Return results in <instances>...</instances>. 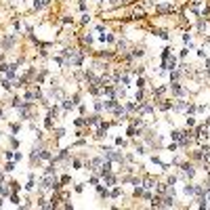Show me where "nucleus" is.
Segmentation results:
<instances>
[{
  "instance_id": "nucleus-1",
  "label": "nucleus",
  "mask_w": 210,
  "mask_h": 210,
  "mask_svg": "<svg viewBox=\"0 0 210 210\" xmlns=\"http://www.w3.org/2000/svg\"><path fill=\"white\" fill-rule=\"evenodd\" d=\"M15 40H17V36H6V38H2V48L8 51V48L15 44Z\"/></svg>"
},
{
  "instance_id": "nucleus-2",
  "label": "nucleus",
  "mask_w": 210,
  "mask_h": 210,
  "mask_svg": "<svg viewBox=\"0 0 210 210\" xmlns=\"http://www.w3.org/2000/svg\"><path fill=\"white\" fill-rule=\"evenodd\" d=\"M183 172H185V177H193V175H195L193 164H183Z\"/></svg>"
},
{
  "instance_id": "nucleus-3",
  "label": "nucleus",
  "mask_w": 210,
  "mask_h": 210,
  "mask_svg": "<svg viewBox=\"0 0 210 210\" xmlns=\"http://www.w3.org/2000/svg\"><path fill=\"white\" fill-rule=\"evenodd\" d=\"M109 170H111V164H109V162H105V164L101 166V175H107Z\"/></svg>"
},
{
  "instance_id": "nucleus-4",
  "label": "nucleus",
  "mask_w": 210,
  "mask_h": 210,
  "mask_svg": "<svg viewBox=\"0 0 210 210\" xmlns=\"http://www.w3.org/2000/svg\"><path fill=\"white\" fill-rule=\"evenodd\" d=\"M162 204H164V206H175V195H172V198H166Z\"/></svg>"
},
{
  "instance_id": "nucleus-5",
  "label": "nucleus",
  "mask_w": 210,
  "mask_h": 210,
  "mask_svg": "<svg viewBox=\"0 0 210 210\" xmlns=\"http://www.w3.org/2000/svg\"><path fill=\"white\" fill-rule=\"evenodd\" d=\"M172 92H175V95H183V92H185V90L181 88L179 84H172Z\"/></svg>"
},
{
  "instance_id": "nucleus-6",
  "label": "nucleus",
  "mask_w": 210,
  "mask_h": 210,
  "mask_svg": "<svg viewBox=\"0 0 210 210\" xmlns=\"http://www.w3.org/2000/svg\"><path fill=\"white\" fill-rule=\"evenodd\" d=\"M145 187H147V189L155 187V181H153V179H145Z\"/></svg>"
},
{
  "instance_id": "nucleus-7",
  "label": "nucleus",
  "mask_w": 210,
  "mask_h": 210,
  "mask_svg": "<svg viewBox=\"0 0 210 210\" xmlns=\"http://www.w3.org/2000/svg\"><path fill=\"white\" fill-rule=\"evenodd\" d=\"M118 51H122V53L126 51V42L124 40H118Z\"/></svg>"
},
{
  "instance_id": "nucleus-8",
  "label": "nucleus",
  "mask_w": 210,
  "mask_h": 210,
  "mask_svg": "<svg viewBox=\"0 0 210 210\" xmlns=\"http://www.w3.org/2000/svg\"><path fill=\"white\" fill-rule=\"evenodd\" d=\"M40 158H42V160H51V153H48V151H40Z\"/></svg>"
},
{
  "instance_id": "nucleus-9",
  "label": "nucleus",
  "mask_w": 210,
  "mask_h": 210,
  "mask_svg": "<svg viewBox=\"0 0 210 210\" xmlns=\"http://www.w3.org/2000/svg\"><path fill=\"white\" fill-rule=\"evenodd\" d=\"M185 193L191 195V193H193V185H187V187H185Z\"/></svg>"
},
{
  "instance_id": "nucleus-10",
  "label": "nucleus",
  "mask_w": 210,
  "mask_h": 210,
  "mask_svg": "<svg viewBox=\"0 0 210 210\" xmlns=\"http://www.w3.org/2000/svg\"><path fill=\"white\" fill-rule=\"evenodd\" d=\"M137 86H139V88H143V86H145V80H143V78H139V80H137Z\"/></svg>"
},
{
  "instance_id": "nucleus-11",
  "label": "nucleus",
  "mask_w": 210,
  "mask_h": 210,
  "mask_svg": "<svg viewBox=\"0 0 210 210\" xmlns=\"http://www.w3.org/2000/svg\"><path fill=\"white\" fill-rule=\"evenodd\" d=\"M172 139H177V141H181V132H179V130H175V132H172Z\"/></svg>"
},
{
  "instance_id": "nucleus-12",
  "label": "nucleus",
  "mask_w": 210,
  "mask_h": 210,
  "mask_svg": "<svg viewBox=\"0 0 210 210\" xmlns=\"http://www.w3.org/2000/svg\"><path fill=\"white\" fill-rule=\"evenodd\" d=\"M185 107H187L185 103H177V105H175V109H185Z\"/></svg>"
},
{
  "instance_id": "nucleus-13",
  "label": "nucleus",
  "mask_w": 210,
  "mask_h": 210,
  "mask_svg": "<svg viewBox=\"0 0 210 210\" xmlns=\"http://www.w3.org/2000/svg\"><path fill=\"white\" fill-rule=\"evenodd\" d=\"M0 206H2V195H0Z\"/></svg>"
},
{
  "instance_id": "nucleus-14",
  "label": "nucleus",
  "mask_w": 210,
  "mask_h": 210,
  "mask_svg": "<svg viewBox=\"0 0 210 210\" xmlns=\"http://www.w3.org/2000/svg\"><path fill=\"white\" fill-rule=\"evenodd\" d=\"M208 193H210V185H208Z\"/></svg>"
}]
</instances>
